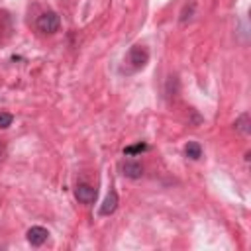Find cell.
<instances>
[{
  "label": "cell",
  "instance_id": "cell-1",
  "mask_svg": "<svg viewBox=\"0 0 251 251\" xmlns=\"http://www.w3.org/2000/svg\"><path fill=\"white\" fill-rule=\"evenodd\" d=\"M149 63V51L143 45H133L127 51L126 57V65H127V73H137L141 69H145Z\"/></svg>",
  "mask_w": 251,
  "mask_h": 251
},
{
  "label": "cell",
  "instance_id": "cell-2",
  "mask_svg": "<svg viewBox=\"0 0 251 251\" xmlns=\"http://www.w3.org/2000/svg\"><path fill=\"white\" fill-rule=\"evenodd\" d=\"M35 25H37V29L41 33H55L59 29V25H61V20H59V16L55 12H43L37 18Z\"/></svg>",
  "mask_w": 251,
  "mask_h": 251
},
{
  "label": "cell",
  "instance_id": "cell-3",
  "mask_svg": "<svg viewBox=\"0 0 251 251\" xmlns=\"http://www.w3.org/2000/svg\"><path fill=\"white\" fill-rule=\"evenodd\" d=\"M75 196H76V200L82 202V204H92V202L96 200V188L90 186V184H78V186L75 188Z\"/></svg>",
  "mask_w": 251,
  "mask_h": 251
},
{
  "label": "cell",
  "instance_id": "cell-4",
  "mask_svg": "<svg viewBox=\"0 0 251 251\" xmlns=\"http://www.w3.org/2000/svg\"><path fill=\"white\" fill-rule=\"evenodd\" d=\"M47 237H49V231H47L45 227H41V226H33V227L27 229V241H29L33 247L43 245V243L47 241Z\"/></svg>",
  "mask_w": 251,
  "mask_h": 251
},
{
  "label": "cell",
  "instance_id": "cell-5",
  "mask_svg": "<svg viewBox=\"0 0 251 251\" xmlns=\"http://www.w3.org/2000/svg\"><path fill=\"white\" fill-rule=\"evenodd\" d=\"M122 175L127 176V178H139V176L143 175V167H141L139 161L127 159V161L122 163Z\"/></svg>",
  "mask_w": 251,
  "mask_h": 251
},
{
  "label": "cell",
  "instance_id": "cell-6",
  "mask_svg": "<svg viewBox=\"0 0 251 251\" xmlns=\"http://www.w3.org/2000/svg\"><path fill=\"white\" fill-rule=\"evenodd\" d=\"M116 208H118V192L110 190L106 200H104V204L100 206V216H110V214L116 212Z\"/></svg>",
  "mask_w": 251,
  "mask_h": 251
},
{
  "label": "cell",
  "instance_id": "cell-7",
  "mask_svg": "<svg viewBox=\"0 0 251 251\" xmlns=\"http://www.w3.org/2000/svg\"><path fill=\"white\" fill-rule=\"evenodd\" d=\"M235 129L239 131V133H243V135H247L249 131H251V122H249V114H241L237 120H235Z\"/></svg>",
  "mask_w": 251,
  "mask_h": 251
},
{
  "label": "cell",
  "instance_id": "cell-8",
  "mask_svg": "<svg viewBox=\"0 0 251 251\" xmlns=\"http://www.w3.org/2000/svg\"><path fill=\"white\" fill-rule=\"evenodd\" d=\"M184 155L188 157V159H200L202 157V147H200V143H196V141H188L186 143V147H184Z\"/></svg>",
  "mask_w": 251,
  "mask_h": 251
},
{
  "label": "cell",
  "instance_id": "cell-9",
  "mask_svg": "<svg viewBox=\"0 0 251 251\" xmlns=\"http://www.w3.org/2000/svg\"><path fill=\"white\" fill-rule=\"evenodd\" d=\"M145 149H147V145L139 141V143H135V145L126 147V149H124V153H126V155H137V153H141V151H145Z\"/></svg>",
  "mask_w": 251,
  "mask_h": 251
},
{
  "label": "cell",
  "instance_id": "cell-10",
  "mask_svg": "<svg viewBox=\"0 0 251 251\" xmlns=\"http://www.w3.org/2000/svg\"><path fill=\"white\" fill-rule=\"evenodd\" d=\"M12 122H14V116H12V114L0 112V127H2V129L8 127V126H12Z\"/></svg>",
  "mask_w": 251,
  "mask_h": 251
},
{
  "label": "cell",
  "instance_id": "cell-11",
  "mask_svg": "<svg viewBox=\"0 0 251 251\" xmlns=\"http://www.w3.org/2000/svg\"><path fill=\"white\" fill-rule=\"evenodd\" d=\"M2 157H4V145L0 143V159H2Z\"/></svg>",
  "mask_w": 251,
  "mask_h": 251
}]
</instances>
